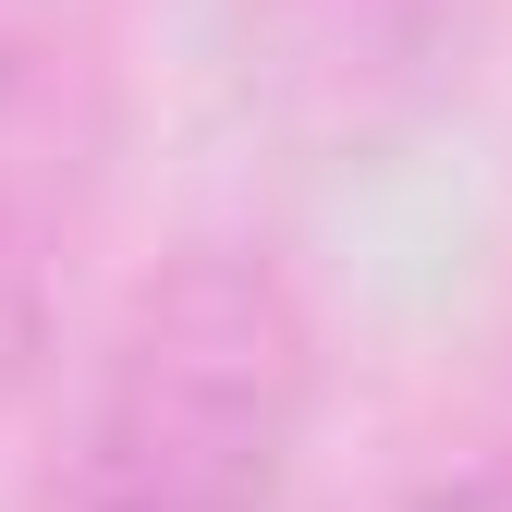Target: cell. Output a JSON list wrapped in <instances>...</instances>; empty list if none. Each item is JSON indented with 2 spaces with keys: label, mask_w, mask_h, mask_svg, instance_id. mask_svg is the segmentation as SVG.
Segmentation results:
<instances>
[{
  "label": "cell",
  "mask_w": 512,
  "mask_h": 512,
  "mask_svg": "<svg viewBox=\"0 0 512 512\" xmlns=\"http://www.w3.org/2000/svg\"><path fill=\"white\" fill-rule=\"evenodd\" d=\"M317 305L281 244L196 232L110 305L13 512H305Z\"/></svg>",
  "instance_id": "1"
},
{
  "label": "cell",
  "mask_w": 512,
  "mask_h": 512,
  "mask_svg": "<svg viewBox=\"0 0 512 512\" xmlns=\"http://www.w3.org/2000/svg\"><path fill=\"white\" fill-rule=\"evenodd\" d=\"M135 0H0V403L37 378L110 220Z\"/></svg>",
  "instance_id": "2"
},
{
  "label": "cell",
  "mask_w": 512,
  "mask_h": 512,
  "mask_svg": "<svg viewBox=\"0 0 512 512\" xmlns=\"http://www.w3.org/2000/svg\"><path fill=\"white\" fill-rule=\"evenodd\" d=\"M512 0H244V110L317 171H378L427 147L500 61Z\"/></svg>",
  "instance_id": "3"
},
{
  "label": "cell",
  "mask_w": 512,
  "mask_h": 512,
  "mask_svg": "<svg viewBox=\"0 0 512 512\" xmlns=\"http://www.w3.org/2000/svg\"><path fill=\"white\" fill-rule=\"evenodd\" d=\"M403 512H512V427L500 439H464V464H439Z\"/></svg>",
  "instance_id": "4"
}]
</instances>
